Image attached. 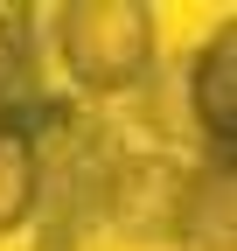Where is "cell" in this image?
I'll return each mask as SVG.
<instances>
[{"instance_id":"6da1fadb","label":"cell","mask_w":237,"mask_h":251,"mask_svg":"<svg viewBox=\"0 0 237 251\" xmlns=\"http://www.w3.org/2000/svg\"><path fill=\"white\" fill-rule=\"evenodd\" d=\"M28 133H35V251H84L105 230V196L118 168V133L98 119V105L42 91L28 105Z\"/></svg>"},{"instance_id":"7a4b0ae2","label":"cell","mask_w":237,"mask_h":251,"mask_svg":"<svg viewBox=\"0 0 237 251\" xmlns=\"http://www.w3.org/2000/svg\"><path fill=\"white\" fill-rule=\"evenodd\" d=\"M49 49L84 105L126 98L161 63V14L146 0H63L49 7Z\"/></svg>"},{"instance_id":"3957f363","label":"cell","mask_w":237,"mask_h":251,"mask_svg":"<svg viewBox=\"0 0 237 251\" xmlns=\"http://www.w3.org/2000/svg\"><path fill=\"white\" fill-rule=\"evenodd\" d=\"M182 188H189V168L174 161V153H118V168H112V196H105V230L112 237H167L174 230V209H182Z\"/></svg>"},{"instance_id":"277c9868","label":"cell","mask_w":237,"mask_h":251,"mask_svg":"<svg viewBox=\"0 0 237 251\" xmlns=\"http://www.w3.org/2000/svg\"><path fill=\"white\" fill-rule=\"evenodd\" d=\"M167 244L174 251H237V161L230 153H210L189 168Z\"/></svg>"},{"instance_id":"5b68a950","label":"cell","mask_w":237,"mask_h":251,"mask_svg":"<svg viewBox=\"0 0 237 251\" xmlns=\"http://www.w3.org/2000/svg\"><path fill=\"white\" fill-rule=\"evenodd\" d=\"M189 119L210 153L237 147V28H216L189 56Z\"/></svg>"},{"instance_id":"8992f818","label":"cell","mask_w":237,"mask_h":251,"mask_svg":"<svg viewBox=\"0 0 237 251\" xmlns=\"http://www.w3.org/2000/svg\"><path fill=\"white\" fill-rule=\"evenodd\" d=\"M28 105L0 112V237L28 230V216H35V133H28Z\"/></svg>"},{"instance_id":"52a82bcc","label":"cell","mask_w":237,"mask_h":251,"mask_svg":"<svg viewBox=\"0 0 237 251\" xmlns=\"http://www.w3.org/2000/svg\"><path fill=\"white\" fill-rule=\"evenodd\" d=\"M42 98V35L28 7H0V112Z\"/></svg>"}]
</instances>
